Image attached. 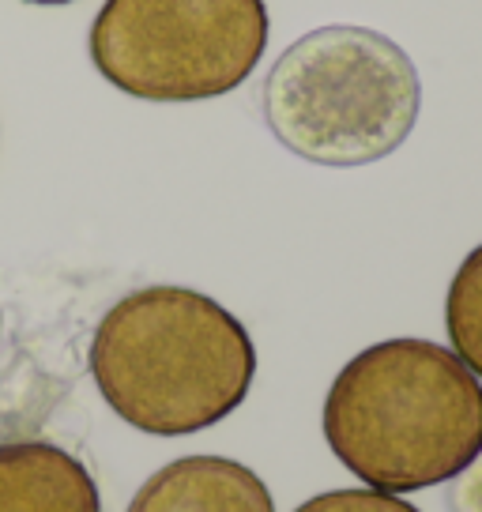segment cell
<instances>
[{"label":"cell","instance_id":"obj_7","mask_svg":"<svg viewBox=\"0 0 482 512\" xmlns=\"http://www.w3.org/2000/svg\"><path fill=\"white\" fill-rule=\"evenodd\" d=\"M445 328L452 351L475 377H482V245L464 256L445 298Z\"/></svg>","mask_w":482,"mask_h":512},{"label":"cell","instance_id":"obj_8","mask_svg":"<svg viewBox=\"0 0 482 512\" xmlns=\"http://www.w3.org/2000/svg\"><path fill=\"white\" fill-rule=\"evenodd\" d=\"M294 512H422L411 501H403L385 490H328V494L309 497L306 505Z\"/></svg>","mask_w":482,"mask_h":512},{"label":"cell","instance_id":"obj_1","mask_svg":"<svg viewBox=\"0 0 482 512\" xmlns=\"http://www.w3.org/2000/svg\"><path fill=\"white\" fill-rule=\"evenodd\" d=\"M324 441L370 490L449 482L482 452V384L441 343H373L328 388Z\"/></svg>","mask_w":482,"mask_h":512},{"label":"cell","instance_id":"obj_10","mask_svg":"<svg viewBox=\"0 0 482 512\" xmlns=\"http://www.w3.org/2000/svg\"><path fill=\"white\" fill-rule=\"evenodd\" d=\"M23 4H46V8H57V4H76V0H23Z\"/></svg>","mask_w":482,"mask_h":512},{"label":"cell","instance_id":"obj_3","mask_svg":"<svg viewBox=\"0 0 482 512\" xmlns=\"http://www.w3.org/2000/svg\"><path fill=\"white\" fill-rule=\"evenodd\" d=\"M422 83L407 49L370 27H317L290 42L264 80V121L317 166L388 159L415 132Z\"/></svg>","mask_w":482,"mask_h":512},{"label":"cell","instance_id":"obj_4","mask_svg":"<svg viewBox=\"0 0 482 512\" xmlns=\"http://www.w3.org/2000/svg\"><path fill=\"white\" fill-rule=\"evenodd\" d=\"M264 0H106L91 23V61L144 102L230 95L268 49Z\"/></svg>","mask_w":482,"mask_h":512},{"label":"cell","instance_id":"obj_5","mask_svg":"<svg viewBox=\"0 0 482 512\" xmlns=\"http://www.w3.org/2000/svg\"><path fill=\"white\" fill-rule=\"evenodd\" d=\"M129 512H275L268 486L226 456H185L136 490Z\"/></svg>","mask_w":482,"mask_h":512},{"label":"cell","instance_id":"obj_2","mask_svg":"<svg viewBox=\"0 0 482 512\" xmlns=\"http://www.w3.org/2000/svg\"><path fill=\"white\" fill-rule=\"evenodd\" d=\"M91 377L113 415L185 437L234 415L257 377V347L234 313L189 287H144L106 309Z\"/></svg>","mask_w":482,"mask_h":512},{"label":"cell","instance_id":"obj_6","mask_svg":"<svg viewBox=\"0 0 482 512\" xmlns=\"http://www.w3.org/2000/svg\"><path fill=\"white\" fill-rule=\"evenodd\" d=\"M0 512H102L91 471L49 441L0 445Z\"/></svg>","mask_w":482,"mask_h":512},{"label":"cell","instance_id":"obj_9","mask_svg":"<svg viewBox=\"0 0 482 512\" xmlns=\"http://www.w3.org/2000/svg\"><path fill=\"white\" fill-rule=\"evenodd\" d=\"M449 509L452 512H482V452L475 456V464L456 475L452 494H449Z\"/></svg>","mask_w":482,"mask_h":512}]
</instances>
